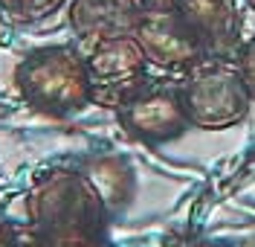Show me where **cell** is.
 <instances>
[{"label": "cell", "mask_w": 255, "mask_h": 247, "mask_svg": "<svg viewBox=\"0 0 255 247\" xmlns=\"http://www.w3.org/2000/svg\"><path fill=\"white\" fill-rule=\"evenodd\" d=\"M111 221L79 166L41 172L26 192V224L47 247H111Z\"/></svg>", "instance_id": "cell-1"}, {"label": "cell", "mask_w": 255, "mask_h": 247, "mask_svg": "<svg viewBox=\"0 0 255 247\" xmlns=\"http://www.w3.org/2000/svg\"><path fill=\"white\" fill-rule=\"evenodd\" d=\"M15 84L32 111L49 119H67L93 105L84 55L67 44L26 52L15 70Z\"/></svg>", "instance_id": "cell-2"}, {"label": "cell", "mask_w": 255, "mask_h": 247, "mask_svg": "<svg viewBox=\"0 0 255 247\" xmlns=\"http://www.w3.org/2000/svg\"><path fill=\"white\" fill-rule=\"evenodd\" d=\"M177 84L189 125L200 131H226L244 122L253 108V93L232 58L209 55L183 73Z\"/></svg>", "instance_id": "cell-3"}, {"label": "cell", "mask_w": 255, "mask_h": 247, "mask_svg": "<svg viewBox=\"0 0 255 247\" xmlns=\"http://www.w3.org/2000/svg\"><path fill=\"white\" fill-rule=\"evenodd\" d=\"M113 114L119 128L145 146L171 143L191 128L174 79H145L113 108Z\"/></svg>", "instance_id": "cell-4"}, {"label": "cell", "mask_w": 255, "mask_h": 247, "mask_svg": "<svg viewBox=\"0 0 255 247\" xmlns=\"http://www.w3.org/2000/svg\"><path fill=\"white\" fill-rule=\"evenodd\" d=\"M133 38L142 49L148 67H157L168 76H183L194 64L209 58L203 44L189 29L186 17L180 15L174 0L145 3Z\"/></svg>", "instance_id": "cell-5"}, {"label": "cell", "mask_w": 255, "mask_h": 247, "mask_svg": "<svg viewBox=\"0 0 255 247\" xmlns=\"http://www.w3.org/2000/svg\"><path fill=\"white\" fill-rule=\"evenodd\" d=\"M84 64H87L93 105L111 111L148 79V61L133 35L93 44L84 55Z\"/></svg>", "instance_id": "cell-6"}, {"label": "cell", "mask_w": 255, "mask_h": 247, "mask_svg": "<svg viewBox=\"0 0 255 247\" xmlns=\"http://www.w3.org/2000/svg\"><path fill=\"white\" fill-rule=\"evenodd\" d=\"M206 55L232 58L244 47V20L235 0H174Z\"/></svg>", "instance_id": "cell-7"}, {"label": "cell", "mask_w": 255, "mask_h": 247, "mask_svg": "<svg viewBox=\"0 0 255 247\" xmlns=\"http://www.w3.org/2000/svg\"><path fill=\"white\" fill-rule=\"evenodd\" d=\"M145 0H70L67 20L73 35L93 47L108 38L133 35Z\"/></svg>", "instance_id": "cell-8"}, {"label": "cell", "mask_w": 255, "mask_h": 247, "mask_svg": "<svg viewBox=\"0 0 255 247\" xmlns=\"http://www.w3.org/2000/svg\"><path fill=\"white\" fill-rule=\"evenodd\" d=\"M79 172L90 181L96 195L102 198L105 210L111 218L122 215L130 207V201L136 195V175L133 166L119 154H90L87 160L79 163Z\"/></svg>", "instance_id": "cell-9"}, {"label": "cell", "mask_w": 255, "mask_h": 247, "mask_svg": "<svg viewBox=\"0 0 255 247\" xmlns=\"http://www.w3.org/2000/svg\"><path fill=\"white\" fill-rule=\"evenodd\" d=\"M70 0H0V15L12 23H41L61 12Z\"/></svg>", "instance_id": "cell-10"}, {"label": "cell", "mask_w": 255, "mask_h": 247, "mask_svg": "<svg viewBox=\"0 0 255 247\" xmlns=\"http://www.w3.org/2000/svg\"><path fill=\"white\" fill-rule=\"evenodd\" d=\"M235 64H238L241 76H244V84L253 93V102H255V38L253 41H244V47L235 55Z\"/></svg>", "instance_id": "cell-11"}, {"label": "cell", "mask_w": 255, "mask_h": 247, "mask_svg": "<svg viewBox=\"0 0 255 247\" xmlns=\"http://www.w3.org/2000/svg\"><path fill=\"white\" fill-rule=\"evenodd\" d=\"M17 239H20V221L0 215V247H17Z\"/></svg>", "instance_id": "cell-12"}, {"label": "cell", "mask_w": 255, "mask_h": 247, "mask_svg": "<svg viewBox=\"0 0 255 247\" xmlns=\"http://www.w3.org/2000/svg\"><path fill=\"white\" fill-rule=\"evenodd\" d=\"M186 247H226V245H221V242H209V239H200V242H191V245H186Z\"/></svg>", "instance_id": "cell-13"}, {"label": "cell", "mask_w": 255, "mask_h": 247, "mask_svg": "<svg viewBox=\"0 0 255 247\" xmlns=\"http://www.w3.org/2000/svg\"><path fill=\"white\" fill-rule=\"evenodd\" d=\"M244 3H247V6H250V9L255 12V0H244Z\"/></svg>", "instance_id": "cell-14"}]
</instances>
